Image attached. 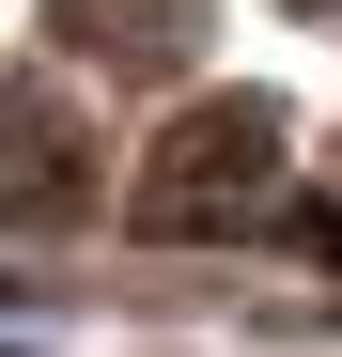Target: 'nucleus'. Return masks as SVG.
<instances>
[{
  "label": "nucleus",
  "mask_w": 342,
  "mask_h": 357,
  "mask_svg": "<svg viewBox=\"0 0 342 357\" xmlns=\"http://www.w3.org/2000/svg\"><path fill=\"white\" fill-rule=\"evenodd\" d=\"M265 140H280L265 109H202V125L171 140V155H187V171H171V187H156V218H187V202L218 187V171H234V187H249V171H265Z\"/></svg>",
  "instance_id": "1"
}]
</instances>
